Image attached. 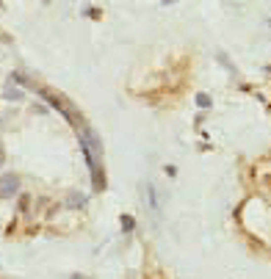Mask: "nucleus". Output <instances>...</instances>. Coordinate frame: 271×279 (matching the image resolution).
Wrapping results in <instances>:
<instances>
[{
	"mask_svg": "<svg viewBox=\"0 0 271 279\" xmlns=\"http://www.w3.org/2000/svg\"><path fill=\"white\" fill-rule=\"evenodd\" d=\"M20 194V174L17 172H3L0 174V196L8 199V196Z\"/></svg>",
	"mask_w": 271,
	"mask_h": 279,
	"instance_id": "nucleus-1",
	"label": "nucleus"
},
{
	"mask_svg": "<svg viewBox=\"0 0 271 279\" xmlns=\"http://www.w3.org/2000/svg\"><path fill=\"white\" fill-rule=\"evenodd\" d=\"M64 205H67L70 210H80V208L86 205V194H80V191H72V194H67Z\"/></svg>",
	"mask_w": 271,
	"mask_h": 279,
	"instance_id": "nucleus-2",
	"label": "nucleus"
},
{
	"mask_svg": "<svg viewBox=\"0 0 271 279\" xmlns=\"http://www.w3.org/2000/svg\"><path fill=\"white\" fill-rule=\"evenodd\" d=\"M150 205H153V213L155 216H160V202H158V191L150 185Z\"/></svg>",
	"mask_w": 271,
	"mask_h": 279,
	"instance_id": "nucleus-3",
	"label": "nucleus"
},
{
	"mask_svg": "<svg viewBox=\"0 0 271 279\" xmlns=\"http://www.w3.org/2000/svg\"><path fill=\"white\" fill-rule=\"evenodd\" d=\"M3 100H11V103H20V100H22V91H17V89H3Z\"/></svg>",
	"mask_w": 271,
	"mask_h": 279,
	"instance_id": "nucleus-4",
	"label": "nucleus"
},
{
	"mask_svg": "<svg viewBox=\"0 0 271 279\" xmlns=\"http://www.w3.org/2000/svg\"><path fill=\"white\" fill-rule=\"evenodd\" d=\"M210 103H213V100H210V94H196V105H199L202 111H208Z\"/></svg>",
	"mask_w": 271,
	"mask_h": 279,
	"instance_id": "nucleus-5",
	"label": "nucleus"
},
{
	"mask_svg": "<svg viewBox=\"0 0 271 279\" xmlns=\"http://www.w3.org/2000/svg\"><path fill=\"white\" fill-rule=\"evenodd\" d=\"M133 227H136V221H133L130 216H122V230H125V232H130Z\"/></svg>",
	"mask_w": 271,
	"mask_h": 279,
	"instance_id": "nucleus-6",
	"label": "nucleus"
},
{
	"mask_svg": "<svg viewBox=\"0 0 271 279\" xmlns=\"http://www.w3.org/2000/svg\"><path fill=\"white\" fill-rule=\"evenodd\" d=\"M8 80H11V83H22V86L28 83V77H25V75H20V72H14V75L8 77Z\"/></svg>",
	"mask_w": 271,
	"mask_h": 279,
	"instance_id": "nucleus-7",
	"label": "nucleus"
},
{
	"mask_svg": "<svg viewBox=\"0 0 271 279\" xmlns=\"http://www.w3.org/2000/svg\"><path fill=\"white\" fill-rule=\"evenodd\" d=\"M219 61H222L224 67H227V70H230V72H235V67H232V64H230V58L224 56V53H219Z\"/></svg>",
	"mask_w": 271,
	"mask_h": 279,
	"instance_id": "nucleus-8",
	"label": "nucleus"
},
{
	"mask_svg": "<svg viewBox=\"0 0 271 279\" xmlns=\"http://www.w3.org/2000/svg\"><path fill=\"white\" fill-rule=\"evenodd\" d=\"M0 163H3V152H0Z\"/></svg>",
	"mask_w": 271,
	"mask_h": 279,
	"instance_id": "nucleus-9",
	"label": "nucleus"
}]
</instances>
